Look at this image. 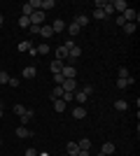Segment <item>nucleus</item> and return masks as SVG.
<instances>
[{"label": "nucleus", "instance_id": "obj_1", "mask_svg": "<svg viewBox=\"0 0 140 156\" xmlns=\"http://www.w3.org/2000/svg\"><path fill=\"white\" fill-rule=\"evenodd\" d=\"M28 19H31V26H42V23H45V12L38 9V12H33Z\"/></svg>", "mask_w": 140, "mask_h": 156}, {"label": "nucleus", "instance_id": "obj_2", "mask_svg": "<svg viewBox=\"0 0 140 156\" xmlns=\"http://www.w3.org/2000/svg\"><path fill=\"white\" fill-rule=\"evenodd\" d=\"M61 89L68 91V93H75V91H77V79H66V82L61 84Z\"/></svg>", "mask_w": 140, "mask_h": 156}, {"label": "nucleus", "instance_id": "obj_3", "mask_svg": "<svg viewBox=\"0 0 140 156\" xmlns=\"http://www.w3.org/2000/svg\"><path fill=\"white\" fill-rule=\"evenodd\" d=\"M112 9H114V12H119V14H124L128 9L126 0H112Z\"/></svg>", "mask_w": 140, "mask_h": 156}, {"label": "nucleus", "instance_id": "obj_4", "mask_svg": "<svg viewBox=\"0 0 140 156\" xmlns=\"http://www.w3.org/2000/svg\"><path fill=\"white\" fill-rule=\"evenodd\" d=\"M61 75H63V77H66V79H75V75H77V70H75L73 65H66V63H63V70H61Z\"/></svg>", "mask_w": 140, "mask_h": 156}, {"label": "nucleus", "instance_id": "obj_5", "mask_svg": "<svg viewBox=\"0 0 140 156\" xmlns=\"http://www.w3.org/2000/svg\"><path fill=\"white\" fill-rule=\"evenodd\" d=\"M56 61H61V63H66V61H68V49L63 44L56 47Z\"/></svg>", "mask_w": 140, "mask_h": 156}, {"label": "nucleus", "instance_id": "obj_6", "mask_svg": "<svg viewBox=\"0 0 140 156\" xmlns=\"http://www.w3.org/2000/svg\"><path fill=\"white\" fill-rule=\"evenodd\" d=\"M131 84H135V77H131V75H128L126 79L117 77V89H126V86H131Z\"/></svg>", "mask_w": 140, "mask_h": 156}, {"label": "nucleus", "instance_id": "obj_7", "mask_svg": "<svg viewBox=\"0 0 140 156\" xmlns=\"http://www.w3.org/2000/svg\"><path fill=\"white\" fill-rule=\"evenodd\" d=\"M114 151H117L114 142H105L103 147H100V154H103V156H110V154H114Z\"/></svg>", "mask_w": 140, "mask_h": 156}, {"label": "nucleus", "instance_id": "obj_8", "mask_svg": "<svg viewBox=\"0 0 140 156\" xmlns=\"http://www.w3.org/2000/svg\"><path fill=\"white\" fill-rule=\"evenodd\" d=\"M35 75H38L35 65H26V68H23V79H33Z\"/></svg>", "mask_w": 140, "mask_h": 156}, {"label": "nucleus", "instance_id": "obj_9", "mask_svg": "<svg viewBox=\"0 0 140 156\" xmlns=\"http://www.w3.org/2000/svg\"><path fill=\"white\" fill-rule=\"evenodd\" d=\"M52 30H54V33H61V30H66V21H63V19H56V21L52 23Z\"/></svg>", "mask_w": 140, "mask_h": 156}, {"label": "nucleus", "instance_id": "obj_10", "mask_svg": "<svg viewBox=\"0 0 140 156\" xmlns=\"http://www.w3.org/2000/svg\"><path fill=\"white\" fill-rule=\"evenodd\" d=\"M73 117H75V119H84V117H87V110H84L82 105H77V107L73 110Z\"/></svg>", "mask_w": 140, "mask_h": 156}, {"label": "nucleus", "instance_id": "obj_11", "mask_svg": "<svg viewBox=\"0 0 140 156\" xmlns=\"http://www.w3.org/2000/svg\"><path fill=\"white\" fill-rule=\"evenodd\" d=\"M40 35H42V37H45V40H49V37H52V35H54L52 26H45V23H42V28H40Z\"/></svg>", "mask_w": 140, "mask_h": 156}, {"label": "nucleus", "instance_id": "obj_12", "mask_svg": "<svg viewBox=\"0 0 140 156\" xmlns=\"http://www.w3.org/2000/svg\"><path fill=\"white\" fill-rule=\"evenodd\" d=\"M75 23H77V26H87V23H89V16H87V14H77V16H75Z\"/></svg>", "mask_w": 140, "mask_h": 156}, {"label": "nucleus", "instance_id": "obj_13", "mask_svg": "<svg viewBox=\"0 0 140 156\" xmlns=\"http://www.w3.org/2000/svg\"><path fill=\"white\" fill-rule=\"evenodd\" d=\"M31 47H33V42H31V40H23V42H19V44H16V49L23 54V51H28Z\"/></svg>", "mask_w": 140, "mask_h": 156}, {"label": "nucleus", "instance_id": "obj_14", "mask_svg": "<svg viewBox=\"0 0 140 156\" xmlns=\"http://www.w3.org/2000/svg\"><path fill=\"white\" fill-rule=\"evenodd\" d=\"M77 147L84 149V151H89V149H91V140H89V137H82L80 142H77Z\"/></svg>", "mask_w": 140, "mask_h": 156}, {"label": "nucleus", "instance_id": "obj_15", "mask_svg": "<svg viewBox=\"0 0 140 156\" xmlns=\"http://www.w3.org/2000/svg\"><path fill=\"white\" fill-rule=\"evenodd\" d=\"M16 137H23V140H26V137H31V130H28L26 126H19V128H16Z\"/></svg>", "mask_w": 140, "mask_h": 156}, {"label": "nucleus", "instance_id": "obj_16", "mask_svg": "<svg viewBox=\"0 0 140 156\" xmlns=\"http://www.w3.org/2000/svg\"><path fill=\"white\" fill-rule=\"evenodd\" d=\"M66 28H68V35H70V40H73L75 35H77V33H80V26H77V23H75V21H73V23H70V26H66Z\"/></svg>", "mask_w": 140, "mask_h": 156}, {"label": "nucleus", "instance_id": "obj_17", "mask_svg": "<svg viewBox=\"0 0 140 156\" xmlns=\"http://www.w3.org/2000/svg\"><path fill=\"white\" fill-rule=\"evenodd\" d=\"M68 156H77V151H80V147H77V142H68Z\"/></svg>", "mask_w": 140, "mask_h": 156}, {"label": "nucleus", "instance_id": "obj_18", "mask_svg": "<svg viewBox=\"0 0 140 156\" xmlns=\"http://www.w3.org/2000/svg\"><path fill=\"white\" fill-rule=\"evenodd\" d=\"M54 110L59 112V114H61V112H66V103H63V100H59V98H54Z\"/></svg>", "mask_w": 140, "mask_h": 156}, {"label": "nucleus", "instance_id": "obj_19", "mask_svg": "<svg viewBox=\"0 0 140 156\" xmlns=\"http://www.w3.org/2000/svg\"><path fill=\"white\" fill-rule=\"evenodd\" d=\"M103 14H105V16H112V14H114V9H112V0H110V2L105 0V5H103Z\"/></svg>", "mask_w": 140, "mask_h": 156}, {"label": "nucleus", "instance_id": "obj_20", "mask_svg": "<svg viewBox=\"0 0 140 156\" xmlns=\"http://www.w3.org/2000/svg\"><path fill=\"white\" fill-rule=\"evenodd\" d=\"M75 100H77V105H84V103H87V96L77 89V91H75Z\"/></svg>", "mask_w": 140, "mask_h": 156}, {"label": "nucleus", "instance_id": "obj_21", "mask_svg": "<svg viewBox=\"0 0 140 156\" xmlns=\"http://www.w3.org/2000/svg\"><path fill=\"white\" fill-rule=\"evenodd\" d=\"M56 7V2L54 0H42V12H47V9H54Z\"/></svg>", "mask_w": 140, "mask_h": 156}, {"label": "nucleus", "instance_id": "obj_22", "mask_svg": "<svg viewBox=\"0 0 140 156\" xmlns=\"http://www.w3.org/2000/svg\"><path fill=\"white\" fill-rule=\"evenodd\" d=\"M33 117H35V112H33V110H26V112H23V119H21V121H23V126H26Z\"/></svg>", "mask_w": 140, "mask_h": 156}, {"label": "nucleus", "instance_id": "obj_23", "mask_svg": "<svg viewBox=\"0 0 140 156\" xmlns=\"http://www.w3.org/2000/svg\"><path fill=\"white\" fill-rule=\"evenodd\" d=\"M49 68H52V72L56 75V72H61V70H63V63H61V61H54V63L49 65Z\"/></svg>", "mask_w": 140, "mask_h": 156}, {"label": "nucleus", "instance_id": "obj_24", "mask_svg": "<svg viewBox=\"0 0 140 156\" xmlns=\"http://www.w3.org/2000/svg\"><path fill=\"white\" fill-rule=\"evenodd\" d=\"M19 26H21V28H31V19L21 14V16H19Z\"/></svg>", "mask_w": 140, "mask_h": 156}, {"label": "nucleus", "instance_id": "obj_25", "mask_svg": "<svg viewBox=\"0 0 140 156\" xmlns=\"http://www.w3.org/2000/svg\"><path fill=\"white\" fill-rule=\"evenodd\" d=\"M114 107H117L119 112H124V110L128 107V103H126V100H114Z\"/></svg>", "mask_w": 140, "mask_h": 156}, {"label": "nucleus", "instance_id": "obj_26", "mask_svg": "<svg viewBox=\"0 0 140 156\" xmlns=\"http://www.w3.org/2000/svg\"><path fill=\"white\" fill-rule=\"evenodd\" d=\"M7 84L12 86V89H19V86H21V79H19V77H9V82H7Z\"/></svg>", "mask_w": 140, "mask_h": 156}, {"label": "nucleus", "instance_id": "obj_27", "mask_svg": "<svg viewBox=\"0 0 140 156\" xmlns=\"http://www.w3.org/2000/svg\"><path fill=\"white\" fill-rule=\"evenodd\" d=\"M49 51H52V47H49V44H38V54L45 56V54H49Z\"/></svg>", "mask_w": 140, "mask_h": 156}, {"label": "nucleus", "instance_id": "obj_28", "mask_svg": "<svg viewBox=\"0 0 140 156\" xmlns=\"http://www.w3.org/2000/svg\"><path fill=\"white\" fill-rule=\"evenodd\" d=\"M63 93H66V91H63L61 86H54V91H52V100H54V98H61Z\"/></svg>", "mask_w": 140, "mask_h": 156}, {"label": "nucleus", "instance_id": "obj_29", "mask_svg": "<svg viewBox=\"0 0 140 156\" xmlns=\"http://www.w3.org/2000/svg\"><path fill=\"white\" fill-rule=\"evenodd\" d=\"M121 28H124V33H128V35H131V33H135V28H138V26H135V23H124Z\"/></svg>", "mask_w": 140, "mask_h": 156}, {"label": "nucleus", "instance_id": "obj_30", "mask_svg": "<svg viewBox=\"0 0 140 156\" xmlns=\"http://www.w3.org/2000/svg\"><path fill=\"white\" fill-rule=\"evenodd\" d=\"M12 110H14V114H19V117H23V112H26V107L16 103V105H14V107H12Z\"/></svg>", "mask_w": 140, "mask_h": 156}, {"label": "nucleus", "instance_id": "obj_31", "mask_svg": "<svg viewBox=\"0 0 140 156\" xmlns=\"http://www.w3.org/2000/svg\"><path fill=\"white\" fill-rule=\"evenodd\" d=\"M82 93H84V96H91V93H93V84H84V89H82Z\"/></svg>", "mask_w": 140, "mask_h": 156}, {"label": "nucleus", "instance_id": "obj_32", "mask_svg": "<svg viewBox=\"0 0 140 156\" xmlns=\"http://www.w3.org/2000/svg\"><path fill=\"white\" fill-rule=\"evenodd\" d=\"M54 82H56V86H61L63 82H66V77H63L61 72H56V75H54Z\"/></svg>", "mask_w": 140, "mask_h": 156}, {"label": "nucleus", "instance_id": "obj_33", "mask_svg": "<svg viewBox=\"0 0 140 156\" xmlns=\"http://www.w3.org/2000/svg\"><path fill=\"white\" fill-rule=\"evenodd\" d=\"M93 19H107V16H105V14H103V9H93Z\"/></svg>", "mask_w": 140, "mask_h": 156}, {"label": "nucleus", "instance_id": "obj_34", "mask_svg": "<svg viewBox=\"0 0 140 156\" xmlns=\"http://www.w3.org/2000/svg\"><path fill=\"white\" fill-rule=\"evenodd\" d=\"M7 82H9V75L5 70H0V84H7Z\"/></svg>", "mask_w": 140, "mask_h": 156}, {"label": "nucleus", "instance_id": "obj_35", "mask_svg": "<svg viewBox=\"0 0 140 156\" xmlns=\"http://www.w3.org/2000/svg\"><path fill=\"white\" fill-rule=\"evenodd\" d=\"M40 28H42V26H31L28 30H31V35H40Z\"/></svg>", "mask_w": 140, "mask_h": 156}, {"label": "nucleus", "instance_id": "obj_36", "mask_svg": "<svg viewBox=\"0 0 140 156\" xmlns=\"http://www.w3.org/2000/svg\"><path fill=\"white\" fill-rule=\"evenodd\" d=\"M128 77V70L126 68H119V79H126Z\"/></svg>", "mask_w": 140, "mask_h": 156}, {"label": "nucleus", "instance_id": "obj_37", "mask_svg": "<svg viewBox=\"0 0 140 156\" xmlns=\"http://www.w3.org/2000/svg\"><path fill=\"white\" fill-rule=\"evenodd\" d=\"M26 156H38V151H35L33 147H31V149H26Z\"/></svg>", "mask_w": 140, "mask_h": 156}, {"label": "nucleus", "instance_id": "obj_38", "mask_svg": "<svg viewBox=\"0 0 140 156\" xmlns=\"http://www.w3.org/2000/svg\"><path fill=\"white\" fill-rule=\"evenodd\" d=\"M77 156H91V154H89V151H84V149H80V151H77Z\"/></svg>", "mask_w": 140, "mask_h": 156}, {"label": "nucleus", "instance_id": "obj_39", "mask_svg": "<svg viewBox=\"0 0 140 156\" xmlns=\"http://www.w3.org/2000/svg\"><path fill=\"white\" fill-rule=\"evenodd\" d=\"M2 23H5V16H2V14H0V26H2Z\"/></svg>", "mask_w": 140, "mask_h": 156}, {"label": "nucleus", "instance_id": "obj_40", "mask_svg": "<svg viewBox=\"0 0 140 156\" xmlns=\"http://www.w3.org/2000/svg\"><path fill=\"white\" fill-rule=\"evenodd\" d=\"M2 114H5V110H2V107H0V119H2Z\"/></svg>", "mask_w": 140, "mask_h": 156}, {"label": "nucleus", "instance_id": "obj_41", "mask_svg": "<svg viewBox=\"0 0 140 156\" xmlns=\"http://www.w3.org/2000/svg\"><path fill=\"white\" fill-rule=\"evenodd\" d=\"M38 156H49V154H47V151H42V154H38Z\"/></svg>", "mask_w": 140, "mask_h": 156}]
</instances>
